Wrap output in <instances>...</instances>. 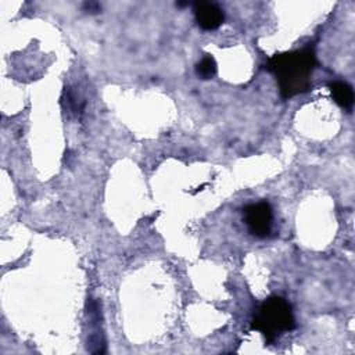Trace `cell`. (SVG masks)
Segmentation results:
<instances>
[{
    "mask_svg": "<svg viewBox=\"0 0 355 355\" xmlns=\"http://www.w3.org/2000/svg\"><path fill=\"white\" fill-rule=\"evenodd\" d=\"M266 68L276 76L280 94L284 98H290L311 87L316 57L311 49L276 54L269 60Z\"/></svg>",
    "mask_w": 355,
    "mask_h": 355,
    "instance_id": "6da1fadb",
    "label": "cell"
},
{
    "mask_svg": "<svg viewBox=\"0 0 355 355\" xmlns=\"http://www.w3.org/2000/svg\"><path fill=\"white\" fill-rule=\"evenodd\" d=\"M295 327L290 304L282 297H270L261 304L252 319V329L262 333L268 343Z\"/></svg>",
    "mask_w": 355,
    "mask_h": 355,
    "instance_id": "7a4b0ae2",
    "label": "cell"
},
{
    "mask_svg": "<svg viewBox=\"0 0 355 355\" xmlns=\"http://www.w3.org/2000/svg\"><path fill=\"white\" fill-rule=\"evenodd\" d=\"M243 219L250 233L255 237L265 239L272 232L273 211L270 204L266 201L248 204L243 209Z\"/></svg>",
    "mask_w": 355,
    "mask_h": 355,
    "instance_id": "3957f363",
    "label": "cell"
},
{
    "mask_svg": "<svg viewBox=\"0 0 355 355\" xmlns=\"http://www.w3.org/2000/svg\"><path fill=\"white\" fill-rule=\"evenodd\" d=\"M194 14L200 28L204 31H214L218 29L225 19L223 10L215 4L208 1H200L194 4Z\"/></svg>",
    "mask_w": 355,
    "mask_h": 355,
    "instance_id": "277c9868",
    "label": "cell"
},
{
    "mask_svg": "<svg viewBox=\"0 0 355 355\" xmlns=\"http://www.w3.org/2000/svg\"><path fill=\"white\" fill-rule=\"evenodd\" d=\"M333 100L343 108L351 110L354 105V92L352 87L343 80H337L329 85Z\"/></svg>",
    "mask_w": 355,
    "mask_h": 355,
    "instance_id": "5b68a950",
    "label": "cell"
},
{
    "mask_svg": "<svg viewBox=\"0 0 355 355\" xmlns=\"http://www.w3.org/2000/svg\"><path fill=\"white\" fill-rule=\"evenodd\" d=\"M196 73L201 79H211L216 73V62L214 57L205 55L197 65H196Z\"/></svg>",
    "mask_w": 355,
    "mask_h": 355,
    "instance_id": "8992f818",
    "label": "cell"
}]
</instances>
